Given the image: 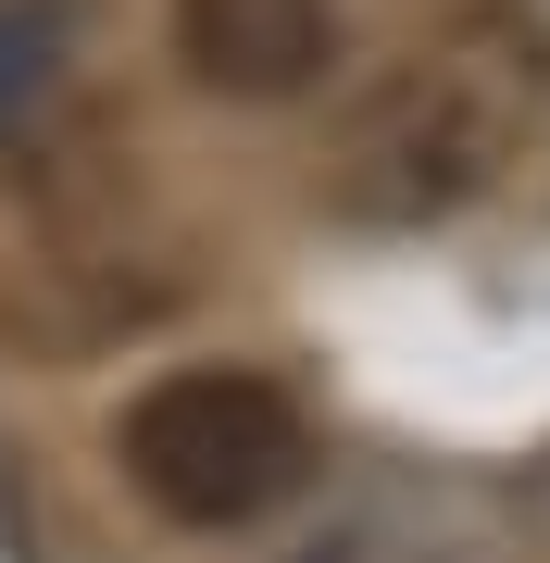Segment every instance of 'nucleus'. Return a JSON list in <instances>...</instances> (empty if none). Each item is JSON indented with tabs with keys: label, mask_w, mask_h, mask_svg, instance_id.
I'll list each match as a JSON object with an SVG mask.
<instances>
[{
	"label": "nucleus",
	"mask_w": 550,
	"mask_h": 563,
	"mask_svg": "<svg viewBox=\"0 0 550 563\" xmlns=\"http://www.w3.org/2000/svg\"><path fill=\"white\" fill-rule=\"evenodd\" d=\"M538 113H550V38L513 0H475L363 101L338 151V201L363 225H438L526 163Z\"/></svg>",
	"instance_id": "f257e3e1"
},
{
	"label": "nucleus",
	"mask_w": 550,
	"mask_h": 563,
	"mask_svg": "<svg viewBox=\"0 0 550 563\" xmlns=\"http://www.w3.org/2000/svg\"><path fill=\"white\" fill-rule=\"evenodd\" d=\"M313 451L326 439H313L301 388L263 376V363H176L113 426V463L138 488V514L188 526V539H225V526H263L276 501H301Z\"/></svg>",
	"instance_id": "f03ea898"
},
{
	"label": "nucleus",
	"mask_w": 550,
	"mask_h": 563,
	"mask_svg": "<svg viewBox=\"0 0 550 563\" xmlns=\"http://www.w3.org/2000/svg\"><path fill=\"white\" fill-rule=\"evenodd\" d=\"M338 51V0H176V63L213 101H301Z\"/></svg>",
	"instance_id": "7ed1b4c3"
},
{
	"label": "nucleus",
	"mask_w": 550,
	"mask_h": 563,
	"mask_svg": "<svg viewBox=\"0 0 550 563\" xmlns=\"http://www.w3.org/2000/svg\"><path fill=\"white\" fill-rule=\"evenodd\" d=\"M50 63H63V0H13L0 13V125L50 88Z\"/></svg>",
	"instance_id": "20e7f679"
}]
</instances>
